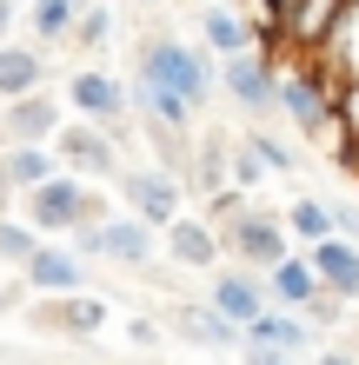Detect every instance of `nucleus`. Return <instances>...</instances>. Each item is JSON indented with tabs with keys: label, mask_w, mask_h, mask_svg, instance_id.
<instances>
[{
	"label": "nucleus",
	"mask_w": 359,
	"mask_h": 365,
	"mask_svg": "<svg viewBox=\"0 0 359 365\" xmlns=\"http://www.w3.org/2000/svg\"><path fill=\"white\" fill-rule=\"evenodd\" d=\"M160 232H166V259H173V266H186V272H213L220 266V232L206 220H186V212H180V220L160 226Z\"/></svg>",
	"instance_id": "4468645a"
},
{
	"label": "nucleus",
	"mask_w": 359,
	"mask_h": 365,
	"mask_svg": "<svg viewBox=\"0 0 359 365\" xmlns=\"http://www.w3.org/2000/svg\"><path fill=\"white\" fill-rule=\"evenodd\" d=\"M74 252L80 259H113L126 272L153 266V226L133 220V212H100V220L74 226Z\"/></svg>",
	"instance_id": "20e7f679"
},
{
	"label": "nucleus",
	"mask_w": 359,
	"mask_h": 365,
	"mask_svg": "<svg viewBox=\"0 0 359 365\" xmlns=\"http://www.w3.org/2000/svg\"><path fill=\"white\" fill-rule=\"evenodd\" d=\"M0 173L14 180V192H27L40 180H54L60 160H54V146H0Z\"/></svg>",
	"instance_id": "4be33fe9"
},
{
	"label": "nucleus",
	"mask_w": 359,
	"mask_h": 365,
	"mask_svg": "<svg viewBox=\"0 0 359 365\" xmlns=\"http://www.w3.org/2000/svg\"><path fill=\"white\" fill-rule=\"evenodd\" d=\"M113 186H120L126 212H133V220H146L153 232H160V226H173V220H180V206H186L180 173H166V166H120Z\"/></svg>",
	"instance_id": "6e6552de"
},
{
	"label": "nucleus",
	"mask_w": 359,
	"mask_h": 365,
	"mask_svg": "<svg viewBox=\"0 0 359 365\" xmlns=\"http://www.w3.org/2000/svg\"><path fill=\"white\" fill-rule=\"evenodd\" d=\"M67 113L107 126V133H120V126L133 120V106H126V80L100 73V67H80V73L67 80Z\"/></svg>",
	"instance_id": "9d476101"
},
{
	"label": "nucleus",
	"mask_w": 359,
	"mask_h": 365,
	"mask_svg": "<svg viewBox=\"0 0 359 365\" xmlns=\"http://www.w3.org/2000/svg\"><path fill=\"white\" fill-rule=\"evenodd\" d=\"M353 359H359V326H353Z\"/></svg>",
	"instance_id": "c9c22d12"
},
{
	"label": "nucleus",
	"mask_w": 359,
	"mask_h": 365,
	"mask_svg": "<svg viewBox=\"0 0 359 365\" xmlns=\"http://www.w3.org/2000/svg\"><path fill=\"white\" fill-rule=\"evenodd\" d=\"M60 100L40 87V93H20V100H0V146H47L60 133Z\"/></svg>",
	"instance_id": "9b49d317"
},
{
	"label": "nucleus",
	"mask_w": 359,
	"mask_h": 365,
	"mask_svg": "<svg viewBox=\"0 0 359 365\" xmlns=\"http://www.w3.org/2000/svg\"><path fill=\"white\" fill-rule=\"evenodd\" d=\"M113 40V14L100 7V0H80V14H74V47H87V53H100Z\"/></svg>",
	"instance_id": "a878e982"
},
{
	"label": "nucleus",
	"mask_w": 359,
	"mask_h": 365,
	"mask_svg": "<svg viewBox=\"0 0 359 365\" xmlns=\"http://www.w3.org/2000/svg\"><path fill=\"white\" fill-rule=\"evenodd\" d=\"M266 306H286V312H300L313 292H320V279H313V266H306V252H286V259H273L266 272Z\"/></svg>",
	"instance_id": "a211bd4d"
},
{
	"label": "nucleus",
	"mask_w": 359,
	"mask_h": 365,
	"mask_svg": "<svg viewBox=\"0 0 359 365\" xmlns=\"http://www.w3.org/2000/svg\"><path fill=\"white\" fill-rule=\"evenodd\" d=\"M313 365H359L353 352H313Z\"/></svg>",
	"instance_id": "72a5a7b5"
},
{
	"label": "nucleus",
	"mask_w": 359,
	"mask_h": 365,
	"mask_svg": "<svg viewBox=\"0 0 359 365\" xmlns=\"http://www.w3.org/2000/svg\"><path fill=\"white\" fill-rule=\"evenodd\" d=\"M173 326H180L186 346H206V352H240V346H246V332H240L220 306H180Z\"/></svg>",
	"instance_id": "dca6fc26"
},
{
	"label": "nucleus",
	"mask_w": 359,
	"mask_h": 365,
	"mask_svg": "<svg viewBox=\"0 0 359 365\" xmlns=\"http://www.w3.org/2000/svg\"><path fill=\"white\" fill-rule=\"evenodd\" d=\"M74 14H80V0H27V7H20V20L34 27L40 47H67L74 40Z\"/></svg>",
	"instance_id": "aec40b11"
},
{
	"label": "nucleus",
	"mask_w": 359,
	"mask_h": 365,
	"mask_svg": "<svg viewBox=\"0 0 359 365\" xmlns=\"http://www.w3.org/2000/svg\"><path fill=\"white\" fill-rule=\"evenodd\" d=\"M20 286H27V292H87V259H80L74 246L40 240L34 259L20 266Z\"/></svg>",
	"instance_id": "f8f14e48"
},
{
	"label": "nucleus",
	"mask_w": 359,
	"mask_h": 365,
	"mask_svg": "<svg viewBox=\"0 0 359 365\" xmlns=\"http://www.w3.org/2000/svg\"><path fill=\"white\" fill-rule=\"evenodd\" d=\"M126 346H140V352H160V326H153V319H126Z\"/></svg>",
	"instance_id": "7c9ffc66"
},
{
	"label": "nucleus",
	"mask_w": 359,
	"mask_h": 365,
	"mask_svg": "<svg viewBox=\"0 0 359 365\" xmlns=\"http://www.w3.org/2000/svg\"><path fill=\"white\" fill-rule=\"evenodd\" d=\"M333 87H340V80H333V67L313 53L300 73H280V93H273V106H280V113L300 126L306 140H333V133H340V120H333Z\"/></svg>",
	"instance_id": "7ed1b4c3"
},
{
	"label": "nucleus",
	"mask_w": 359,
	"mask_h": 365,
	"mask_svg": "<svg viewBox=\"0 0 359 365\" xmlns=\"http://www.w3.org/2000/svg\"><path fill=\"white\" fill-rule=\"evenodd\" d=\"M346 306H353V299H340V292H313L306 299V306H300V319H313V326H346Z\"/></svg>",
	"instance_id": "c85d7f7f"
},
{
	"label": "nucleus",
	"mask_w": 359,
	"mask_h": 365,
	"mask_svg": "<svg viewBox=\"0 0 359 365\" xmlns=\"http://www.w3.org/2000/svg\"><path fill=\"white\" fill-rule=\"evenodd\" d=\"M253 346H280V352H306V326H300V312H286V306H260L240 326Z\"/></svg>",
	"instance_id": "6ab92c4d"
},
{
	"label": "nucleus",
	"mask_w": 359,
	"mask_h": 365,
	"mask_svg": "<svg viewBox=\"0 0 359 365\" xmlns=\"http://www.w3.org/2000/svg\"><path fill=\"white\" fill-rule=\"evenodd\" d=\"M34 246H40V232L27 226V220H7V212H0V266H27L34 259Z\"/></svg>",
	"instance_id": "bb28decb"
},
{
	"label": "nucleus",
	"mask_w": 359,
	"mask_h": 365,
	"mask_svg": "<svg viewBox=\"0 0 359 365\" xmlns=\"http://www.w3.org/2000/svg\"><path fill=\"white\" fill-rule=\"evenodd\" d=\"M320 60L333 67V80H359V0H346V14L333 27V40L320 47Z\"/></svg>",
	"instance_id": "5701e85b"
},
{
	"label": "nucleus",
	"mask_w": 359,
	"mask_h": 365,
	"mask_svg": "<svg viewBox=\"0 0 359 365\" xmlns=\"http://www.w3.org/2000/svg\"><path fill=\"white\" fill-rule=\"evenodd\" d=\"M213 232H220V252H233V259H240V266H253V272H266L273 259H286V252H293L286 226L273 220L266 206H240L233 220H220Z\"/></svg>",
	"instance_id": "39448f33"
},
{
	"label": "nucleus",
	"mask_w": 359,
	"mask_h": 365,
	"mask_svg": "<svg viewBox=\"0 0 359 365\" xmlns=\"http://www.w3.org/2000/svg\"><path fill=\"white\" fill-rule=\"evenodd\" d=\"M286 240H300V246H313V240H326V232H333V206L326 200H313V192H300V200H293L286 206Z\"/></svg>",
	"instance_id": "b1692460"
},
{
	"label": "nucleus",
	"mask_w": 359,
	"mask_h": 365,
	"mask_svg": "<svg viewBox=\"0 0 359 365\" xmlns=\"http://www.w3.org/2000/svg\"><path fill=\"white\" fill-rule=\"evenodd\" d=\"M27 326L60 332V339H93L113 326V306L100 292H34L27 299Z\"/></svg>",
	"instance_id": "423d86ee"
},
{
	"label": "nucleus",
	"mask_w": 359,
	"mask_h": 365,
	"mask_svg": "<svg viewBox=\"0 0 359 365\" xmlns=\"http://www.w3.org/2000/svg\"><path fill=\"white\" fill-rule=\"evenodd\" d=\"M100 212H107V192H100L93 180L67 173V166H60L54 180H40V186L20 192V220H27L40 240H60V232L87 226V220H100Z\"/></svg>",
	"instance_id": "f03ea898"
},
{
	"label": "nucleus",
	"mask_w": 359,
	"mask_h": 365,
	"mask_svg": "<svg viewBox=\"0 0 359 365\" xmlns=\"http://www.w3.org/2000/svg\"><path fill=\"white\" fill-rule=\"evenodd\" d=\"M133 73L160 80V87H173L186 106H193V113H206V100L220 93V67L206 60V47H193V40H180V34H146Z\"/></svg>",
	"instance_id": "f257e3e1"
},
{
	"label": "nucleus",
	"mask_w": 359,
	"mask_h": 365,
	"mask_svg": "<svg viewBox=\"0 0 359 365\" xmlns=\"http://www.w3.org/2000/svg\"><path fill=\"white\" fill-rule=\"evenodd\" d=\"M14 27H20V0H0V40H14Z\"/></svg>",
	"instance_id": "473e14b6"
},
{
	"label": "nucleus",
	"mask_w": 359,
	"mask_h": 365,
	"mask_svg": "<svg viewBox=\"0 0 359 365\" xmlns=\"http://www.w3.org/2000/svg\"><path fill=\"white\" fill-rule=\"evenodd\" d=\"M333 232H340V240H353V246H359V200L333 206Z\"/></svg>",
	"instance_id": "2f4dec72"
},
{
	"label": "nucleus",
	"mask_w": 359,
	"mask_h": 365,
	"mask_svg": "<svg viewBox=\"0 0 359 365\" xmlns=\"http://www.w3.org/2000/svg\"><path fill=\"white\" fill-rule=\"evenodd\" d=\"M200 34H206V53H240V47H253V20L233 14V0H220V7L200 14Z\"/></svg>",
	"instance_id": "412c9836"
},
{
	"label": "nucleus",
	"mask_w": 359,
	"mask_h": 365,
	"mask_svg": "<svg viewBox=\"0 0 359 365\" xmlns=\"http://www.w3.org/2000/svg\"><path fill=\"white\" fill-rule=\"evenodd\" d=\"M246 146H253V160H260V173H300V166H293V146L273 140V133H260V126L246 133Z\"/></svg>",
	"instance_id": "cd10ccee"
},
{
	"label": "nucleus",
	"mask_w": 359,
	"mask_h": 365,
	"mask_svg": "<svg viewBox=\"0 0 359 365\" xmlns=\"http://www.w3.org/2000/svg\"><path fill=\"white\" fill-rule=\"evenodd\" d=\"M140 7H173V0H140Z\"/></svg>",
	"instance_id": "f704fd0d"
},
{
	"label": "nucleus",
	"mask_w": 359,
	"mask_h": 365,
	"mask_svg": "<svg viewBox=\"0 0 359 365\" xmlns=\"http://www.w3.org/2000/svg\"><path fill=\"white\" fill-rule=\"evenodd\" d=\"M240 359H246V365H300V352H280V346H253V339L240 346Z\"/></svg>",
	"instance_id": "c756f323"
},
{
	"label": "nucleus",
	"mask_w": 359,
	"mask_h": 365,
	"mask_svg": "<svg viewBox=\"0 0 359 365\" xmlns=\"http://www.w3.org/2000/svg\"><path fill=\"white\" fill-rule=\"evenodd\" d=\"M47 47H27V40H0V100H20V93H40L47 87Z\"/></svg>",
	"instance_id": "2eb2a0df"
},
{
	"label": "nucleus",
	"mask_w": 359,
	"mask_h": 365,
	"mask_svg": "<svg viewBox=\"0 0 359 365\" xmlns=\"http://www.w3.org/2000/svg\"><path fill=\"white\" fill-rule=\"evenodd\" d=\"M47 146L80 180H113L120 173V133H107V126H93V120H60V133Z\"/></svg>",
	"instance_id": "0eeeda50"
},
{
	"label": "nucleus",
	"mask_w": 359,
	"mask_h": 365,
	"mask_svg": "<svg viewBox=\"0 0 359 365\" xmlns=\"http://www.w3.org/2000/svg\"><path fill=\"white\" fill-rule=\"evenodd\" d=\"M220 93L240 106V113H280L273 93H280V67H273V53L260 47H240V53H220Z\"/></svg>",
	"instance_id": "1a4fd4ad"
},
{
	"label": "nucleus",
	"mask_w": 359,
	"mask_h": 365,
	"mask_svg": "<svg viewBox=\"0 0 359 365\" xmlns=\"http://www.w3.org/2000/svg\"><path fill=\"white\" fill-rule=\"evenodd\" d=\"M306 266H313V279H320L326 292L359 299V246H353V240H340V232L313 240V246H306Z\"/></svg>",
	"instance_id": "ddd939ff"
},
{
	"label": "nucleus",
	"mask_w": 359,
	"mask_h": 365,
	"mask_svg": "<svg viewBox=\"0 0 359 365\" xmlns=\"http://www.w3.org/2000/svg\"><path fill=\"white\" fill-rule=\"evenodd\" d=\"M226 160H233V146H226L220 133L193 140V153H186V166H193V186H200V192H220V186H226Z\"/></svg>",
	"instance_id": "393cba45"
},
{
	"label": "nucleus",
	"mask_w": 359,
	"mask_h": 365,
	"mask_svg": "<svg viewBox=\"0 0 359 365\" xmlns=\"http://www.w3.org/2000/svg\"><path fill=\"white\" fill-rule=\"evenodd\" d=\"M206 306H220L233 326H246V319L266 306V279L253 266H226V272H213V299H206Z\"/></svg>",
	"instance_id": "f3484780"
}]
</instances>
